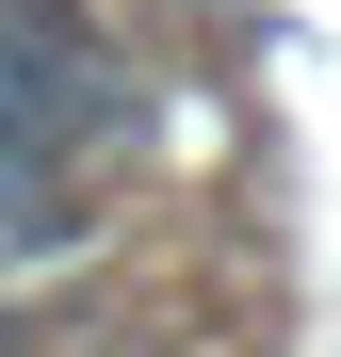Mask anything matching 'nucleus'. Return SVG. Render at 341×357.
I'll use <instances>...</instances> for the list:
<instances>
[{"instance_id": "obj_1", "label": "nucleus", "mask_w": 341, "mask_h": 357, "mask_svg": "<svg viewBox=\"0 0 341 357\" xmlns=\"http://www.w3.org/2000/svg\"><path fill=\"white\" fill-rule=\"evenodd\" d=\"M82 244V178L66 162H0V276L17 260H66Z\"/></svg>"}, {"instance_id": "obj_2", "label": "nucleus", "mask_w": 341, "mask_h": 357, "mask_svg": "<svg viewBox=\"0 0 341 357\" xmlns=\"http://www.w3.org/2000/svg\"><path fill=\"white\" fill-rule=\"evenodd\" d=\"M0 357H33V325H17V309H0Z\"/></svg>"}]
</instances>
